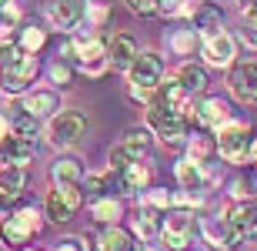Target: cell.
<instances>
[{
  "mask_svg": "<svg viewBox=\"0 0 257 251\" xmlns=\"http://www.w3.org/2000/svg\"><path fill=\"white\" fill-rule=\"evenodd\" d=\"M194 121H197L200 127L220 131L227 121H234V114H230V104L224 97H204V101H197V117H194Z\"/></svg>",
  "mask_w": 257,
  "mask_h": 251,
  "instance_id": "4fadbf2b",
  "label": "cell"
},
{
  "mask_svg": "<svg viewBox=\"0 0 257 251\" xmlns=\"http://www.w3.org/2000/svg\"><path fill=\"white\" fill-rule=\"evenodd\" d=\"M44 17H47V24L54 30L70 34L87 17V0H47L44 4Z\"/></svg>",
  "mask_w": 257,
  "mask_h": 251,
  "instance_id": "ba28073f",
  "label": "cell"
},
{
  "mask_svg": "<svg viewBox=\"0 0 257 251\" xmlns=\"http://www.w3.org/2000/svg\"><path fill=\"white\" fill-rule=\"evenodd\" d=\"M174 174H177L181 191H204L207 174H204V164H200V161H194V157H181V161L174 164Z\"/></svg>",
  "mask_w": 257,
  "mask_h": 251,
  "instance_id": "d6986e66",
  "label": "cell"
},
{
  "mask_svg": "<svg viewBox=\"0 0 257 251\" xmlns=\"http://www.w3.org/2000/svg\"><path fill=\"white\" fill-rule=\"evenodd\" d=\"M4 164H7V161H4V154H0V168H4Z\"/></svg>",
  "mask_w": 257,
  "mask_h": 251,
  "instance_id": "74e56055",
  "label": "cell"
},
{
  "mask_svg": "<svg viewBox=\"0 0 257 251\" xmlns=\"http://www.w3.org/2000/svg\"><path fill=\"white\" fill-rule=\"evenodd\" d=\"M250 161L257 164V137H254V144H250Z\"/></svg>",
  "mask_w": 257,
  "mask_h": 251,
  "instance_id": "8d00e7d4",
  "label": "cell"
},
{
  "mask_svg": "<svg viewBox=\"0 0 257 251\" xmlns=\"http://www.w3.org/2000/svg\"><path fill=\"white\" fill-rule=\"evenodd\" d=\"M50 178H54V188H60V184H84L87 174L77 157H57L50 164Z\"/></svg>",
  "mask_w": 257,
  "mask_h": 251,
  "instance_id": "44dd1931",
  "label": "cell"
},
{
  "mask_svg": "<svg viewBox=\"0 0 257 251\" xmlns=\"http://www.w3.org/2000/svg\"><path fill=\"white\" fill-rule=\"evenodd\" d=\"M37 70H40L37 54L17 50V54L10 60H4V67H0V91H7V94H27V87L34 84Z\"/></svg>",
  "mask_w": 257,
  "mask_h": 251,
  "instance_id": "7a4b0ae2",
  "label": "cell"
},
{
  "mask_svg": "<svg viewBox=\"0 0 257 251\" xmlns=\"http://www.w3.org/2000/svg\"><path fill=\"white\" fill-rule=\"evenodd\" d=\"M200 44V34L194 27H177V30H167V50H174L177 57H191Z\"/></svg>",
  "mask_w": 257,
  "mask_h": 251,
  "instance_id": "cb8c5ba5",
  "label": "cell"
},
{
  "mask_svg": "<svg viewBox=\"0 0 257 251\" xmlns=\"http://www.w3.org/2000/svg\"><path fill=\"white\" fill-rule=\"evenodd\" d=\"M124 4L134 14H141V17H151V14H157V7H161V0H124Z\"/></svg>",
  "mask_w": 257,
  "mask_h": 251,
  "instance_id": "836d02e7",
  "label": "cell"
},
{
  "mask_svg": "<svg viewBox=\"0 0 257 251\" xmlns=\"http://www.w3.org/2000/svg\"><path fill=\"white\" fill-rule=\"evenodd\" d=\"M134 234H137V238H141V241H157V238H161V231H164V218L157 211H154V208H144L141 204V211H137V218H134Z\"/></svg>",
  "mask_w": 257,
  "mask_h": 251,
  "instance_id": "ffe728a7",
  "label": "cell"
},
{
  "mask_svg": "<svg viewBox=\"0 0 257 251\" xmlns=\"http://www.w3.org/2000/svg\"><path fill=\"white\" fill-rule=\"evenodd\" d=\"M191 27L200 34V40H207V37H217L220 30H224V10L217 7V4H200L197 14L191 17Z\"/></svg>",
  "mask_w": 257,
  "mask_h": 251,
  "instance_id": "5bb4252c",
  "label": "cell"
},
{
  "mask_svg": "<svg viewBox=\"0 0 257 251\" xmlns=\"http://www.w3.org/2000/svg\"><path fill=\"white\" fill-rule=\"evenodd\" d=\"M174 77L181 80V87H184V91H187L191 97H194V94H200V91L207 87V70L200 67V64H194V60H187V64H181Z\"/></svg>",
  "mask_w": 257,
  "mask_h": 251,
  "instance_id": "d4e9b609",
  "label": "cell"
},
{
  "mask_svg": "<svg viewBox=\"0 0 257 251\" xmlns=\"http://www.w3.org/2000/svg\"><path fill=\"white\" fill-rule=\"evenodd\" d=\"M187 151H191L187 157H194V161L204 164L210 154H217V137H210V134H191V137H187Z\"/></svg>",
  "mask_w": 257,
  "mask_h": 251,
  "instance_id": "f1b7e54d",
  "label": "cell"
},
{
  "mask_svg": "<svg viewBox=\"0 0 257 251\" xmlns=\"http://www.w3.org/2000/svg\"><path fill=\"white\" fill-rule=\"evenodd\" d=\"M110 174H114V171H110ZM151 178H154V168L147 164V161H137V164H131L127 171L114 174L117 191H147Z\"/></svg>",
  "mask_w": 257,
  "mask_h": 251,
  "instance_id": "ac0fdd59",
  "label": "cell"
},
{
  "mask_svg": "<svg viewBox=\"0 0 257 251\" xmlns=\"http://www.w3.org/2000/svg\"><path fill=\"white\" fill-rule=\"evenodd\" d=\"M7 208H10V198H7V194H4V191H0V218H7Z\"/></svg>",
  "mask_w": 257,
  "mask_h": 251,
  "instance_id": "d590c367",
  "label": "cell"
},
{
  "mask_svg": "<svg viewBox=\"0 0 257 251\" xmlns=\"http://www.w3.org/2000/svg\"><path fill=\"white\" fill-rule=\"evenodd\" d=\"M0 4H4V0H0Z\"/></svg>",
  "mask_w": 257,
  "mask_h": 251,
  "instance_id": "f35d334b",
  "label": "cell"
},
{
  "mask_svg": "<svg viewBox=\"0 0 257 251\" xmlns=\"http://www.w3.org/2000/svg\"><path fill=\"white\" fill-rule=\"evenodd\" d=\"M204 60L210 67H234L237 60V40L230 37L227 30H220L217 37H207L204 40Z\"/></svg>",
  "mask_w": 257,
  "mask_h": 251,
  "instance_id": "8fae6325",
  "label": "cell"
},
{
  "mask_svg": "<svg viewBox=\"0 0 257 251\" xmlns=\"http://www.w3.org/2000/svg\"><path fill=\"white\" fill-rule=\"evenodd\" d=\"M147 147H151V131H147V127H131V131L110 147L107 164H110L114 174H120V171H127L131 164L144 161V157H147Z\"/></svg>",
  "mask_w": 257,
  "mask_h": 251,
  "instance_id": "3957f363",
  "label": "cell"
},
{
  "mask_svg": "<svg viewBox=\"0 0 257 251\" xmlns=\"http://www.w3.org/2000/svg\"><path fill=\"white\" fill-rule=\"evenodd\" d=\"M194 231H197L194 214L184 211V208H174V211L164 218L161 241H164V248H167V251H187L194 244Z\"/></svg>",
  "mask_w": 257,
  "mask_h": 251,
  "instance_id": "52a82bcc",
  "label": "cell"
},
{
  "mask_svg": "<svg viewBox=\"0 0 257 251\" xmlns=\"http://www.w3.org/2000/svg\"><path fill=\"white\" fill-rule=\"evenodd\" d=\"M87 134V114L84 111H60V114L50 117L47 124V141L54 147H74L80 137Z\"/></svg>",
  "mask_w": 257,
  "mask_h": 251,
  "instance_id": "5b68a950",
  "label": "cell"
},
{
  "mask_svg": "<svg viewBox=\"0 0 257 251\" xmlns=\"http://www.w3.org/2000/svg\"><path fill=\"white\" fill-rule=\"evenodd\" d=\"M20 104H24V111H27L30 117H37V121H40V117L60 114V97H57V91H47V87H44V91H27Z\"/></svg>",
  "mask_w": 257,
  "mask_h": 251,
  "instance_id": "9a60e30c",
  "label": "cell"
},
{
  "mask_svg": "<svg viewBox=\"0 0 257 251\" xmlns=\"http://www.w3.org/2000/svg\"><path fill=\"white\" fill-rule=\"evenodd\" d=\"M24 184H27V171H24V168H14V164L0 168V191L7 194L10 201L24 191Z\"/></svg>",
  "mask_w": 257,
  "mask_h": 251,
  "instance_id": "4316f807",
  "label": "cell"
},
{
  "mask_svg": "<svg viewBox=\"0 0 257 251\" xmlns=\"http://www.w3.org/2000/svg\"><path fill=\"white\" fill-rule=\"evenodd\" d=\"M90 214H94V221H100V224H117L124 218V201L114 198V194H104V198L90 201Z\"/></svg>",
  "mask_w": 257,
  "mask_h": 251,
  "instance_id": "603a6c76",
  "label": "cell"
},
{
  "mask_svg": "<svg viewBox=\"0 0 257 251\" xmlns=\"http://www.w3.org/2000/svg\"><path fill=\"white\" fill-rule=\"evenodd\" d=\"M200 231H204V238H207L214 248H237V238H234V231H230L227 218H207V221L200 224Z\"/></svg>",
  "mask_w": 257,
  "mask_h": 251,
  "instance_id": "7402d4cb",
  "label": "cell"
},
{
  "mask_svg": "<svg viewBox=\"0 0 257 251\" xmlns=\"http://www.w3.org/2000/svg\"><path fill=\"white\" fill-rule=\"evenodd\" d=\"M47 74H50V80H54V84H60V87H67V84H70V77H74L70 64H67V60H60V57L47 67Z\"/></svg>",
  "mask_w": 257,
  "mask_h": 251,
  "instance_id": "1f68e13d",
  "label": "cell"
},
{
  "mask_svg": "<svg viewBox=\"0 0 257 251\" xmlns=\"http://www.w3.org/2000/svg\"><path fill=\"white\" fill-rule=\"evenodd\" d=\"M80 188L87 191V198H90V201H97V198H104V194L110 191V188H107V174H87Z\"/></svg>",
  "mask_w": 257,
  "mask_h": 251,
  "instance_id": "4dcf8cb0",
  "label": "cell"
},
{
  "mask_svg": "<svg viewBox=\"0 0 257 251\" xmlns=\"http://www.w3.org/2000/svg\"><path fill=\"white\" fill-rule=\"evenodd\" d=\"M94 251H137L134 248V234L120 224H104L94 234Z\"/></svg>",
  "mask_w": 257,
  "mask_h": 251,
  "instance_id": "2e32d148",
  "label": "cell"
},
{
  "mask_svg": "<svg viewBox=\"0 0 257 251\" xmlns=\"http://www.w3.org/2000/svg\"><path fill=\"white\" fill-rule=\"evenodd\" d=\"M54 251H84V244H80V238H60Z\"/></svg>",
  "mask_w": 257,
  "mask_h": 251,
  "instance_id": "e575fe53",
  "label": "cell"
},
{
  "mask_svg": "<svg viewBox=\"0 0 257 251\" xmlns=\"http://www.w3.org/2000/svg\"><path fill=\"white\" fill-rule=\"evenodd\" d=\"M244 37H247V44L257 47V4L244 10Z\"/></svg>",
  "mask_w": 257,
  "mask_h": 251,
  "instance_id": "d6a6232c",
  "label": "cell"
},
{
  "mask_svg": "<svg viewBox=\"0 0 257 251\" xmlns=\"http://www.w3.org/2000/svg\"><path fill=\"white\" fill-rule=\"evenodd\" d=\"M44 44H47V30L40 27V24H24L17 34V47L27 50V54H40L44 50Z\"/></svg>",
  "mask_w": 257,
  "mask_h": 251,
  "instance_id": "484cf974",
  "label": "cell"
},
{
  "mask_svg": "<svg viewBox=\"0 0 257 251\" xmlns=\"http://www.w3.org/2000/svg\"><path fill=\"white\" fill-rule=\"evenodd\" d=\"M214 137H217V154L224 157L227 164H247L250 161V144H254V137H250L247 121H227Z\"/></svg>",
  "mask_w": 257,
  "mask_h": 251,
  "instance_id": "6da1fadb",
  "label": "cell"
},
{
  "mask_svg": "<svg viewBox=\"0 0 257 251\" xmlns=\"http://www.w3.org/2000/svg\"><path fill=\"white\" fill-rule=\"evenodd\" d=\"M127 80H131V91L157 94V87L164 84V57L157 50H141L127 70Z\"/></svg>",
  "mask_w": 257,
  "mask_h": 251,
  "instance_id": "277c9868",
  "label": "cell"
},
{
  "mask_svg": "<svg viewBox=\"0 0 257 251\" xmlns=\"http://www.w3.org/2000/svg\"><path fill=\"white\" fill-rule=\"evenodd\" d=\"M137 54H141V47H137V40L131 34H114V37L107 40V64L114 70H131Z\"/></svg>",
  "mask_w": 257,
  "mask_h": 251,
  "instance_id": "7c38bea8",
  "label": "cell"
},
{
  "mask_svg": "<svg viewBox=\"0 0 257 251\" xmlns=\"http://www.w3.org/2000/svg\"><path fill=\"white\" fill-rule=\"evenodd\" d=\"M40 211L37 208H30V204H24V208H17V211H10L7 218H4V224H0V234H4V244H27L34 234L40 231Z\"/></svg>",
  "mask_w": 257,
  "mask_h": 251,
  "instance_id": "8992f818",
  "label": "cell"
},
{
  "mask_svg": "<svg viewBox=\"0 0 257 251\" xmlns=\"http://www.w3.org/2000/svg\"><path fill=\"white\" fill-rule=\"evenodd\" d=\"M230 94L244 101V104H254L257 101V60H244V64H234L227 77Z\"/></svg>",
  "mask_w": 257,
  "mask_h": 251,
  "instance_id": "9c48e42d",
  "label": "cell"
},
{
  "mask_svg": "<svg viewBox=\"0 0 257 251\" xmlns=\"http://www.w3.org/2000/svg\"><path fill=\"white\" fill-rule=\"evenodd\" d=\"M224 218H227L237 241H247V238L257 234V201H234Z\"/></svg>",
  "mask_w": 257,
  "mask_h": 251,
  "instance_id": "30bf717a",
  "label": "cell"
},
{
  "mask_svg": "<svg viewBox=\"0 0 257 251\" xmlns=\"http://www.w3.org/2000/svg\"><path fill=\"white\" fill-rule=\"evenodd\" d=\"M44 211H47V218H50L54 224H67V221H70V218L77 214L74 208H70V204L64 201V194H60L57 188H54V191L47 194V201H44Z\"/></svg>",
  "mask_w": 257,
  "mask_h": 251,
  "instance_id": "83f0119b",
  "label": "cell"
},
{
  "mask_svg": "<svg viewBox=\"0 0 257 251\" xmlns=\"http://www.w3.org/2000/svg\"><path fill=\"white\" fill-rule=\"evenodd\" d=\"M34 151H37V144L34 141H27V137H4L0 141V154H4V161L14 168H27L30 161H34Z\"/></svg>",
  "mask_w": 257,
  "mask_h": 251,
  "instance_id": "e0dca14e",
  "label": "cell"
},
{
  "mask_svg": "<svg viewBox=\"0 0 257 251\" xmlns=\"http://www.w3.org/2000/svg\"><path fill=\"white\" fill-rule=\"evenodd\" d=\"M144 208H154V211H167L174 208V194L167 188H151V191L144 194Z\"/></svg>",
  "mask_w": 257,
  "mask_h": 251,
  "instance_id": "f546056e",
  "label": "cell"
}]
</instances>
